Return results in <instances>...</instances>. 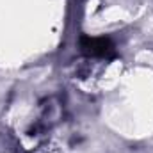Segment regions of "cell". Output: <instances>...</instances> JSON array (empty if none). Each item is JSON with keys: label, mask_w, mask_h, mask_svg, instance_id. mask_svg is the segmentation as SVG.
<instances>
[{"label": "cell", "mask_w": 153, "mask_h": 153, "mask_svg": "<svg viewBox=\"0 0 153 153\" xmlns=\"http://www.w3.org/2000/svg\"><path fill=\"white\" fill-rule=\"evenodd\" d=\"M80 48L84 53L93 57H109L114 55V45L107 38H84L80 39Z\"/></svg>", "instance_id": "obj_1"}]
</instances>
